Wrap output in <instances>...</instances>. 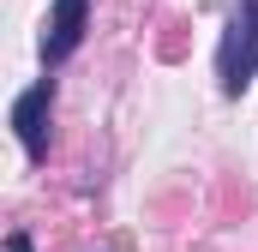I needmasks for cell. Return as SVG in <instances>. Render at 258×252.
<instances>
[{"instance_id": "1", "label": "cell", "mask_w": 258, "mask_h": 252, "mask_svg": "<svg viewBox=\"0 0 258 252\" xmlns=\"http://www.w3.org/2000/svg\"><path fill=\"white\" fill-rule=\"evenodd\" d=\"M252 78H258V0H234L228 30L216 42V84L222 96H240Z\"/></svg>"}, {"instance_id": "2", "label": "cell", "mask_w": 258, "mask_h": 252, "mask_svg": "<svg viewBox=\"0 0 258 252\" xmlns=\"http://www.w3.org/2000/svg\"><path fill=\"white\" fill-rule=\"evenodd\" d=\"M48 120H54V72L36 78L30 90H18V102H12V132H18V144H24L30 162L48 156Z\"/></svg>"}, {"instance_id": "3", "label": "cell", "mask_w": 258, "mask_h": 252, "mask_svg": "<svg viewBox=\"0 0 258 252\" xmlns=\"http://www.w3.org/2000/svg\"><path fill=\"white\" fill-rule=\"evenodd\" d=\"M84 30H90V0H54L48 24H42V66L54 72L84 48Z\"/></svg>"}, {"instance_id": "4", "label": "cell", "mask_w": 258, "mask_h": 252, "mask_svg": "<svg viewBox=\"0 0 258 252\" xmlns=\"http://www.w3.org/2000/svg\"><path fill=\"white\" fill-rule=\"evenodd\" d=\"M6 252H30V234H24V228H12V234H6Z\"/></svg>"}]
</instances>
